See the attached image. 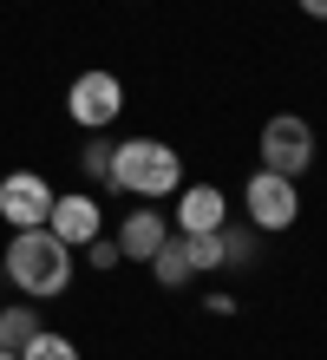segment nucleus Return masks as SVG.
Returning <instances> with one entry per match:
<instances>
[{"instance_id":"f257e3e1","label":"nucleus","mask_w":327,"mask_h":360,"mask_svg":"<svg viewBox=\"0 0 327 360\" xmlns=\"http://www.w3.org/2000/svg\"><path fill=\"white\" fill-rule=\"evenodd\" d=\"M0 262H7V282H20L27 295H65L72 288V249H65L46 223L39 229H13V243L0 249Z\"/></svg>"},{"instance_id":"f03ea898","label":"nucleus","mask_w":327,"mask_h":360,"mask_svg":"<svg viewBox=\"0 0 327 360\" xmlns=\"http://www.w3.org/2000/svg\"><path fill=\"white\" fill-rule=\"evenodd\" d=\"M112 190L124 197H170V190H184V158L170 151L164 138H131L112 151Z\"/></svg>"},{"instance_id":"7ed1b4c3","label":"nucleus","mask_w":327,"mask_h":360,"mask_svg":"<svg viewBox=\"0 0 327 360\" xmlns=\"http://www.w3.org/2000/svg\"><path fill=\"white\" fill-rule=\"evenodd\" d=\"M255 158H262V171H275V177H295L314 164V124L308 118H295V112H275L269 124H262V144H255Z\"/></svg>"},{"instance_id":"20e7f679","label":"nucleus","mask_w":327,"mask_h":360,"mask_svg":"<svg viewBox=\"0 0 327 360\" xmlns=\"http://www.w3.org/2000/svg\"><path fill=\"white\" fill-rule=\"evenodd\" d=\"M243 203H249V223L255 229H288L301 217V190L295 177H275V171H255L243 184Z\"/></svg>"},{"instance_id":"39448f33","label":"nucleus","mask_w":327,"mask_h":360,"mask_svg":"<svg viewBox=\"0 0 327 360\" xmlns=\"http://www.w3.org/2000/svg\"><path fill=\"white\" fill-rule=\"evenodd\" d=\"M65 112H72L85 131H112V118L124 112V86L112 72H79L72 92H65Z\"/></svg>"},{"instance_id":"423d86ee","label":"nucleus","mask_w":327,"mask_h":360,"mask_svg":"<svg viewBox=\"0 0 327 360\" xmlns=\"http://www.w3.org/2000/svg\"><path fill=\"white\" fill-rule=\"evenodd\" d=\"M0 217H7L13 229H39L53 217V184L39 171H7L0 177Z\"/></svg>"},{"instance_id":"0eeeda50","label":"nucleus","mask_w":327,"mask_h":360,"mask_svg":"<svg viewBox=\"0 0 327 360\" xmlns=\"http://www.w3.org/2000/svg\"><path fill=\"white\" fill-rule=\"evenodd\" d=\"M223 217H229V203H223L216 184H184L177 190V229L184 236H210V229H223Z\"/></svg>"},{"instance_id":"6e6552de","label":"nucleus","mask_w":327,"mask_h":360,"mask_svg":"<svg viewBox=\"0 0 327 360\" xmlns=\"http://www.w3.org/2000/svg\"><path fill=\"white\" fill-rule=\"evenodd\" d=\"M46 229H53L65 249H72V243H92V236H98V203H92V197H53Z\"/></svg>"},{"instance_id":"1a4fd4ad","label":"nucleus","mask_w":327,"mask_h":360,"mask_svg":"<svg viewBox=\"0 0 327 360\" xmlns=\"http://www.w3.org/2000/svg\"><path fill=\"white\" fill-rule=\"evenodd\" d=\"M164 236H170V223L158 217V210H131L124 229H118V256H124V262H150Z\"/></svg>"},{"instance_id":"9d476101","label":"nucleus","mask_w":327,"mask_h":360,"mask_svg":"<svg viewBox=\"0 0 327 360\" xmlns=\"http://www.w3.org/2000/svg\"><path fill=\"white\" fill-rule=\"evenodd\" d=\"M150 275H158L164 288H184L190 275H196V262H190V243H184V236H164V243H158V256H150Z\"/></svg>"},{"instance_id":"9b49d317","label":"nucleus","mask_w":327,"mask_h":360,"mask_svg":"<svg viewBox=\"0 0 327 360\" xmlns=\"http://www.w3.org/2000/svg\"><path fill=\"white\" fill-rule=\"evenodd\" d=\"M216 243H223V269H249V262H262V249H255V223L243 229V223H229V217H223Z\"/></svg>"},{"instance_id":"f8f14e48","label":"nucleus","mask_w":327,"mask_h":360,"mask_svg":"<svg viewBox=\"0 0 327 360\" xmlns=\"http://www.w3.org/2000/svg\"><path fill=\"white\" fill-rule=\"evenodd\" d=\"M33 334H39V314L33 308H0V347H7V354H20Z\"/></svg>"},{"instance_id":"ddd939ff","label":"nucleus","mask_w":327,"mask_h":360,"mask_svg":"<svg viewBox=\"0 0 327 360\" xmlns=\"http://www.w3.org/2000/svg\"><path fill=\"white\" fill-rule=\"evenodd\" d=\"M112 151H118V144L105 138V131H92V138H85V151H79V164H85V177H98L105 190H112Z\"/></svg>"},{"instance_id":"4468645a","label":"nucleus","mask_w":327,"mask_h":360,"mask_svg":"<svg viewBox=\"0 0 327 360\" xmlns=\"http://www.w3.org/2000/svg\"><path fill=\"white\" fill-rule=\"evenodd\" d=\"M20 360H79V347L65 341V334H46V328H39L33 341L20 347Z\"/></svg>"},{"instance_id":"2eb2a0df","label":"nucleus","mask_w":327,"mask_h":360,"mask_svg":"<svg viewBox=\"0 0 327 360\" xmlns=\"http://www.w3.org/2000/svg\"><path fill=\"white\" fill-rule=\"evenodd\" d=\"M184 243H190V262H196V275L223 269V243H216V229H210V236H184Z\"/></svg>"},{"instance_id":"dca6fc26","label":"nucleus","mask_w":327,"mask_h":360,"mask_svg":"<svg viewBox=\"0 0 327 360\" xmlns=\"http://www.w3.org/2000/svg\"><path fill=\"white\" fill-rule=\"evenodd\" d=\"M85 262H92V269H118L124 256H118V236H92V243H85Z\"/></svg>"},{"instance_id":"f3484780","label":"nucleus","mask_w":327,"mask_h":360,"mask_svg":"<svg viewBox=\"0 0 327 360\" xmlns=\"http://www.w3.org/2000/svg\"><path fill=\"white\" fill-rule=\"evenodd\" d=\"M301 13H308V20H327V0H301Z\"/></svg>"},{"instance_id":"a211bd4d","label":"nucleus","mask_w":327,"mask_h":360,"mask_svg":"<svg viewBox=\"0 0 327 360\" xmlns=\"http://www.w3.org/2000/svg\"><path fill=\"white\" fill-rule=\"evenodd\" d=\"M0 360H20V354H7V347H0Z\"/></svg>"},{"instance_id":"6ab92c4d","label":"nucleus","mask_w":327,"mask_h":360,"mask_svg":"<svg viewBox=\"0 0 327 360\" xmlns=\"http://www.w3.org/2000/svg\"><path fill=\"white\" fill-rule=\"evenodd\" d=\"M0 275H7V262H0Z\"/></svg>"}]
</instances>
